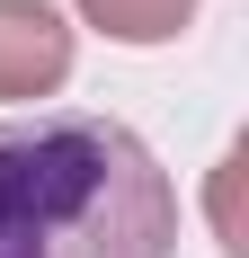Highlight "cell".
<instances>
[{"instance_id":"3957f363","label":"cell","mask_w":249,"mask_h":258,"mask_svg":"<svg viewBox=\"0 0 249 258\" xmlns=\"http://www.w3.org/2000/svg\"><path fill=\"white\" fill-rule=\"evenodd\" d=\"M80 18L107 27L116 45H169L178 27L196 18V0H80Z\"/></svg>"},{"instance_id":"7a4b0ae2","label":"cell","mask_w":249,"mask_h":258,"mask_svg":"<svg viewBox=\"0 0 249 258\" xmlns=\"http://www.w3.org/2000/svg\"><path fill=\"white\" fill-rule=\"evenodd\" d=\"M72 80V27L45 0H0V98H53Z\"/></svg>"},{"instance_id":"6da1fadb","label":"cell","mask_w":249,"mask_h":258,"mask_svg":"<svg viewBox=\"0 0 249 258\" xmlns=\"http://www.w3.org/2000/svg\"><path fill=\"white\" fill-rule=\"evenodd\" d=\"M0 258H178V187L98 107L0 125Z\"/></svg>"}]
</instances>
